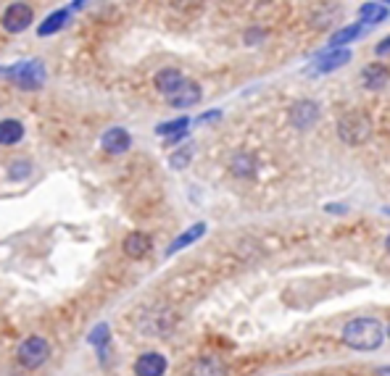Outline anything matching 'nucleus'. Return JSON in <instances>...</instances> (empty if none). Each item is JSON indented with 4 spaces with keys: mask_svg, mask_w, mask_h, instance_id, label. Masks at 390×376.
Wrapping results in <instances>:
<instances>
[{
    "mask_svg": "<svg viewBox=\"0 0 390 376\" xmlns=\"http://www.w3.org/2000/svg\"><path fill=\"white\" fill-rule=\"evenodd\" d=\"M69 16H72V11L69 8H58L56 13H50V16L40 24L38 29V35L40 37H48V35H53V32H58V29H64V24L69 21Z\"/></svg>",
    "mask_w": 390,
    "mask_h": 376,
    "instance_id": "obj_17",
    "label": "nucleus"
},
{
    "mask_svg": "<svg viewBox=\"0 0 390 376\" xmlns=\"http://www.w3.org/2000/svg\"><path fill=\"white\" fill-rule=\"evenodd\" d=\"M343 342L348 345L351 350H359V353H372V350H377L385 342V329H382V324L377 319H353L343 326Z\"/></svg>",
    "mask_w": 390,
    "mask_h": 376,
    "instance_id": "obj_1",
    "label": "nucleus"
},
{
    "mask_svg": "<svg viewBox=\"0 0 390 376\" xmlns=\"http://www.w3.org/2000/svg\"><path fill=\"white\" fill-rule=\"evenodd\" d=\"M338 135H340V139L348 142V145H362V142H367L372 135L369 116H364L359 110L340 116V121H338Z\"/></svg>",
    "mask_w": 390,
    "mask_h": 376,
    "instance_id": "obj_3",
    "label": "nucleus"
},
{
    "mask_svg": "<svg viewBox=\"0 0 390 376\" xmlns=\"http://www.w3.org/2000/svg\"><path fill=\"white\" fill-rule=\"evenodd\" d=\"M325 211H333V213H343L345 208H343V205H325Z\"/></svg>",
    "mask_w": 390,
    "mask_h": 376,
    "instance_id": "obj_27",
    "label": "nucleus"
},
{
    "mask_svg": "<svg viewBox=\"0 0 390 376\" xmlns=\"http://www.w3.org/2000/svg\"><path fill=\"white\" fill-rule=\"evenodd\" d=\"M204 232H206V224H193L190 229L182 232V234H179V237H177L174 242L169 245V248H167V256H174L177 250H185L187 245H193V242H198V239L204 237Z\"/></svg>",
    "mask_w": 390,
    "mask_h": 376,
    "instance_id": "obj_14",
    "label": "nucleus"
},
{
    "mask_svg": "<svg viewBox=\"0 0 390 376\" xmlns=\"http://www.w3.org/2000/svg\"><path fill=\"white\" fill-rule=\"evenodd\" d=\"M135 374L138 376H164L167 374V358L161 353H143L135 360Z\"/></svg>",
    "mask_w": 390,
    "mask_h": 376,
    "instance_id": "obj_9",
    "label": "nucleus"
},
{
    "mask_svg": "<svg viewBox=\"0 0 390 376\" xmlns=\"http://www.w3.org/2000/svg\"><path fill=\"white\" fill-rule=\"evenodd\" d=\"M377 374H380V376H390V368H388V366H385V368H380V371H377Z\"/></svg>",
    "mask_w": 390,
    "mask_h": 376,
    "instance_id": "obj_28",
    "label": "nucleus"
},
{
    "mask_svg": "<svg viewBox=\"0 0 390 376\" xmlns=\"http://www.w3.org/2000/svg\"><path fill=\"white\" fill-rule=\"evenodd\" d=\"M385 53H390V37H385L380 45H377V55H385Z\"/></svg>",
    "mask_w": 390,
    "mask_h": 376,
    "instance_id": "obj_25",
    "label": "nucleus"
},
{
    "mask_svg": "<svg viewBox=\"0 0 390 376\" xmlns=\"http://www.w3.org/2000/svg\"><path fill=\"white\" fill-rule=\"evenodd\" d=\"M190 374L193 376H227V371H224V366L219 363V360L201 358V360H195V366Z\"/></svg>",
    "mask_w": 390,
    "mask_h": 376,
    "instance_id": "obj_20",
    "label": "nucleus"
},
{
    "mask_svg": "<svg viewBox=\"0 0 390 376\" xmlns=\"http://www.w3.org/2000/svg\"><path fill=\"white\" fill-rule=\"evenodd\" d=\"M167 101L172 103L174 108H190V106H195V103L201 101V87L195 82H190V79H185V84H182L174 95H169Z\"/></svg>",
    "mask_w": 390,
    "mask_h": 376,
    "instance_id": "obj_11",
    "label": "nucleus"
},
{
    "mask_svg": "<svg viewBox=\"0 0 390 376\" xmlns=\"http://www.w3.org/2000/svg\"><path fill=\"white\" fill-rule=\"evenodd\" d=\"M382 3H390V0H382Z\"/></svg>",
    "mask_w": 390,
    "mask_h": 376,
    "instance_id": "obj_30",
    "label": "nucleus"
},
{
    "mask_svg": "<svg viewBox=\"0 0 390 376\" xmlns=\"http://www.w3.org/2000/svg\"><path fill=\"white\" fill-rule=\"evenodd\" d=\"M359 18H362L367 27L377 24V21H385L388 18V8L380 6V3H364L362 11H359Z\"/></svg>",
    "mask_w": 390,
    "mask_h": 376,
    "instance_id": "obj_18",
    "label": "nucleus"
},
{
    "mask_svg": "<svg viewBox=\"0 0 390 376\" xmlns=\"http://www.w3.org/2000/svg\"><path fill=\"white\" fill-rule=\"evenodd\" d=\"M101 147L108 153V156H124V153L132 147L130 132H127V129H121V127L106 129V132H103V137H101Z\"/></svg>",
    "mask_w": 390,
    "mask_h": 376,
    "instance_id": "obj_6",
    "label": "nucleus"
},
{
    "mask_svg": "<svg viewBox=\"0 0 390 376\" xmlns=\"http://www.w3.org/2000/svg\"><path fill=\"white\" fill-rule=\"evenodd\" d=\"M32 174V164L29 161H13L9 166V179L11 182H21V179H27Z\"/></svg>",
    "mask_w": 390,
    "mask_h": 376,
    "instance_id": "obj_23",
    "label": "nucleus"
},
{
    "mask_svg": "<svg viewBox=\"0 0 390 376\" xmlns=\"http://www.w3.org/2000/svg\"><path fill=\"white\" fill-rule=\"evenodd\" d=\"M230 171H233L235 176H253V171H256V158H253L251 153H238V156L233 158V164H230Z\"/></svg>",
    "mask_w": 390,
    "mask_h": 376,
    "instance_id": "obj_19",
    "label": "nucleus"
},
{
    "mask_svg": "<svg viewBox=\"0 0 390 376\" xmlns=\"http://www.w3.org/2000/svg\"><path fill=\"white\" fill-rule=\"evenodd\" d=\"M316 119H319V106L314 101H298L293 108H290V124L296 129H308L314 127Z\"/></svg>",
    "mask_w": 390,
    "mask_h": 376,
    "instance_id": "obj_8",
    "label": "nucleus"
},
{
    "mask_svg": "<svg viewBox=\"0 0 390 376\" xmlns=\"http://www.w3.org/2000/svg\"><path fill=\"white\" fill-rule=\"evenodd\" d=\"M24 139V124L16 119H3L0 124V142L9 147V145H16Z\"/></svg>",
    "mask_w": 390,
    "mask_h": 376,
    "instance_id": "obj_15",
    "label": "nucleus"
},
{
    "mask_svg": "<svg viewBox=\"0 0 390 376\" xmlns=\"http://www.w3.org/2000/svg\"><path fill=\"white\" fill-rule=\"evenodd\" d=\"M362 82L367 90H382L390 82V72L380 64H372L362 72Z\"/></svg>",
    "mask_w": 390,
    "mask_h": 376,
    "instance_id": "obj_13",
    "label": "nucleus"
},
{
    "mask_svg": "<svg viewBox=\"0 0 390 376\" xmlns=\"http://www.w3.org/2000/svg\"><path fill=\"white\" fill-rule=\"evenodd\" d=\"M364 27H367V24H364L362 18H359V21H356V24H351V27L338 29V32H335V35L330 37V47H343V45H351L353 40H356V37H359V35H362V32H364Z\"/></svg>",
    "mask_w": 390,
    "mask_h": 376,
    "instance_id": "obj_16",
    "label": "nucleus"
},
{
    "mask_svg": "<svg viewBox=\"0 0 390 376\" xmlns=\"http://www.w3.org/2000/svg\"><path fill=\"white\" fill-rule=\"evenodd\" d=\"M190 161H193V145H182L179 150H174V153L169 156V166H172L174 171H182Z\"/></svg>",
    "mask_w": 390,
    "mask_h": 376,
    "instance_id": "obj_22",
    "label": "nucleus"
},
{
    "mask_svg": "<svg viewBox=\"0 0 390 376\" xmlns=\"http://www.w3.org/2000/svg\"><path fill=\"white\" fill-rule=\"evenodd\" d=\"M150 248H153V242H150V237L145 232H132V234H127L124 245H121L124 256L130 258H145L150 253Z\"/></svg>",
    "mask_w": 390,
    "mask_h": 376,
    "instance_id": "obj_10",
    "label": "nucleus"
},
{
    "mask_svg": "<svg viewBox=\"0 0 390 376\" xmlns=\"http://www.w3.org/2000/svg\"><path fill=\"white\" fill-rule=\"evenodd\" d=\"M32 18H35V11H32L29 3H11L9 8H6V13H3V27L11 35H19V32L29 29Z\"/></svg>",
    "mask_w": 390,
    "mask_h": 376,
    "instance_id": "obj_5",
    "label": "nucleus"
},
{
    "mask_svg": "<svg viewBox=\"0 0 390 376\" xmlns=\"http://www.w3.org/2000/svg\"><path fill=\"white\" fill-rule=\"evenodd\" d=\"M348 61H351V50H345V47H327L325 53L314 61V72L330 74V72H335V69L345 66Z\"/></svg>",
    "mask_w": 390,
    "mask_h": 376,
    "instance_id": "obj_7",
    "label": "nucleus"
},
{
    "mask_svg": "<svg viewBox=\"0 0 390 376\" xmlns=\"http://www.w3.org/2000/svg\"><path fill=\"white\" fill-rule=\"evenodd\" d=\"M16 358L24 368H40L50 358V345H48L45 337H27V340L21 342L19 350H16Z\"/></svg>",
    "mask_w": 390,
    "mask_h": 376,
    "instance_id": "obj_4",
    "label": "nucleus"
},
{
    "mask_svg": "<svg viewBox=\"0 0 390 376\" xmlns=\"http://www.w3.org/2000/svg\"><path fill=\"white\" fill-rule=\"evenodd\" d=\"M185 84V76L177 72V69H164V72L156 74V90L164 95V98H169V95H174L179 87Z\"/></svg>",
    "mask_w": 390,
    "mask_h": 376,
    "instance_id": "obj_12",
    "label": "nucleus"
},
{
    "mask_svg": "<svg viewBox=\"0 0 390 376\" xmlns=\"http://www.w3.org/2000/svg\"><path fill=\"white\" fill-rule=\"evenodd\" d=\"M187 124H190V119H187V116L164 121V124H158V127H156V135H158V137H174V135H179V132H185Z\"/></svg>",
    "mask_w": 390,
    "mask_h": 376,
    "instance_id": "obj_21",
    "label": "nucleus"
},
{
    "mask_svg": "<svg viewBox=\"0 0 390 376\" xmlns=\"http://www.w3.org/2000/svg\"><path fill=\"white\" fill-rule=\"evenodd\" d=\"M219 116H222V110H211V113H204L198 121H211V119H219Z\"/></svg>",
    "mask_w": 390,
    "mask_h": 376,
    "instance_id": "obj_26",
    "label": "nucleus"
},
{
    "mask_svg": "<svg viewBox=\"0 0 390 376\" xmlns=\"http://www.w3.org/2000/svg\"><path fill=\"white\" fill-rule=\"evenodd\" d=\"M6 76L11 82H16L21 90H40L43 82H45V66L43 61H19L13 64L11 69H6Z\"/></svg>",
    "mask_w": 390,
    "mask_h": 376,
    "instance_id": "obj_2",
    "label": "nucleus"
},
{
    "mask_svg": "<svg viewBox=\"0 0 390 376\" xmlns=\"http://www.w3.org/2000/svg\"><path fill=\"white\" fill-rule=\"evenodd\" d=\"M90 342L101 350V355H103V348L108 345V324H98V326L90 331Z\"/></svg>",
    "mask_w": 390,
    "mask_h": 376,
    "instance_id": "obj_24",
    "label": "nucleus"
},
{
    "mask_svg": "<svg viewBox=\"0 0 390 376\" xmlns=\"http://www.w3.org/2000/svg\"><path fill=\"white\" fill-rule=\"evenodd\" d=\"M385 248H388V253H390V237H388V239H385Z\"/></svg>",
    "mask_w": 390,
    "mask_h": 376,
    "instance_id": "obj_29",
    "label": "nucleus"
},
{
    "mask_svg": "<svg viewBox=\"0 0 390 376\" xmlns=\"http://www.w3.org/2000/svg\"><path fill=\"white\" fill-rule=\"evenodd\" d=\"M388 337H390V329H388Z\"/></svg>",
    "mask_w": 390,
    "mask_h": 376,
    "instance_id": "obj_31",
    "label": "nucleus"
}]
</instances>
